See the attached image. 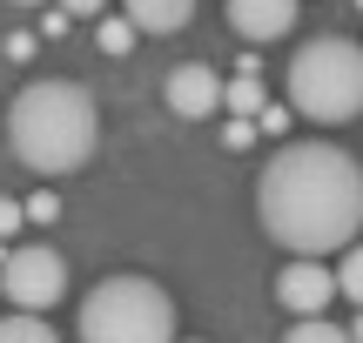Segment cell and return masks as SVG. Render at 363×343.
Segmentation results:
<instances>
[{
  "mask_svg": "<svg viewBox=\"0 0 363 343\" xmlns=\"http://www.w3.org/2000/svg\"><path fill=\"white\" fill-rule=\"evenodd\" d=\"M256 215L289 256H337L363 229V175L337 142H283L256 182Z\"/></svg>",
  "mask_w": 363,
  "mask_h": 343,
  "instance_id": "cell-1",
  "label": "cell"
},
{
  "mask_svg": "<svg viewBox=\"0 0 363 343\" xmlns=\"http://www.w3.org/2000/svg\"><path fill=\"white\" fill-rule=\"evenodd\" d=\"M101 142V108L81 81H34L7 101V148L27 175H74Z\"/></svg>",
  "mask_w": 363,
  "mask_h": 343,
  "instance_id": "cell-2",
  "label": "cell"
},
{
  "mask_svg": "<svg viewBox=\"0 0 363 343\" xmlns=\"http://www.w3.org/2000/svg\"><path fill=\"white\" fill-rule=\"evenodd\" d=\"M289 101H296V115L323 121V128L357 121L363 115V47L350 34L303 40L296 61H289Z\"/></svg>",
  "mask_w": 363,
  "mask_h": 343,
  "instance_id": "cell-3",
  "label": "cell"
},
{
  "mask_svg": "<svg viewBox=\"0 0 363 343\" xmlns=\"http://www.w3.org/2000/svg\"><path fill=\"white\" fill-rule=\"evenodd\" d=\"M81 337L88 343H169L175 303L148 276H108L81 296Z\"/></svg>",
  "mask_w": 363,
  "mask_h": 343,
  "instance_id": "cell-4",
  "label": "cell"
},
{
  "mask_svg": "<svg viewBox=\"0 0 363 343\" xmlns=\"http://www.w3.org/2000/svg\"><path fill=\"white\" fill-rule=\"evenodd\" d=\"M0 290H7L13 310H54V303L67 296V263H61V249L27 242V249L0 256Z\"/></svg>",
  "mask_w": 363,
  "mask_h": 343,
  "instance_id": "cell-5",
  "label": "cell"
},
{
  "mask_svg": "<svg viewBox=\"0 0 363 343\" xmlns=\"http://www.w3.org/2000/svg\"><path fill=\"white\" fill-rule=\"evenodd\" d=\"M330 296H337V276L323 256H289V269L276 276V303L289 317H316V310H330Z\"/></svg>",
  "mask_w": 363,
  "mask_h": 343,
  "instance_id": "cell-6",
  "label": "cell"
},
{
  "mask_svg": "<svg viewBox=\"0 0 363 343\" xmlns=\"http://www.w3.org/2000/svg\"><path fill=\"white\" fill-rule=\"evenodd\" d=\"M169 108H175L182 121H208V115H216V108H222V81L208 74L202 61L175 67V74H169Z\"/></svg>",
  "mask_w": 363,
  "mask_h": 343,
  "instance_id": "cell-7",
  "label": "cell"
},
{
  "mask_svg": "<svg viewBox=\"0 0 363 343\" xmlns=\"http://www.w3.org/2000/svg\"><path fill=\"white\" fill-rule=\"evenodd\" d=\"M296 7L303 0H229V27L242 40H283L296 27Z\"/></svg>",
  "mask_w": 363,
  "mask_h": 343,
  "instance_id": "cell-8",
  "label": "cell"
},
{
  "mask_svg": "<svg viewBox=\"0 0 363 343\" xmlns=\"http://www.w3.org/2000/svg\"><path fill=\"white\" fill-rule=\"evenodd\" d=\"M121 13L135 21V34H182L195 21V0H121Z\"/></svg>",
  "mask_w": 363,
  "mask_h": 343,
  "instance_id": "cell-9",
  "label": "cell"
},
{
  "mask_svg": "<svg viewBox=\"0 0 363 343\" xmlns=\"http://www.w3.org/2000/svg\"><path fill=\"white\" fill-rule=\"evenodd\" d=\"M350 337H357V323H323V310L289 323V343H350Z\"/></svg>",
  "mask_w": 363,
  "mask_h": 343,
  "instance_id": "cell-10",
  "label": "cell"
},
{
  "mask_svg": "<svg viewBox=\"0 0 363 343\" xmlns=\"http://www.w3.org/2000/svg\"><path fill=\"white\" fill-rule=\"evenodd\" d=\"M0 343H54V323H40V310H13L0 317Z\"/></svg>",
  "mask_w": 363,
  "mask_h": 343,
  "instance_id": "cell-11",
  "label": "cell"
},
{
  "mask_svg": "<svg viewBox=\"0 0 363 343\" xmlns=\"http://www.w3.org/2000/svg\"><path fill=\"white\" fill-rule=\"evenodd\" d=\"M94 40H101V54H128L135 47V21H128V13H115V21L94 13Z\"/></svg>",
  "mask_w": 363,
  "mask_h": 343,
  "instance_id": "cell-12",
  "label": "cell"
},
{
  "mask_svg": "<svg viewBox=\"0 0 363 343\" xmlns=\"http://www.w3.org/2000/svg\"><path fill=\"white\" fill-rule=\"evenodd\" d=\"M222 108H229V115H256L262 108V74H235L229 88H222Z\"/></svg>",
  "mask_w": 363,
  "mask_h": 343,
  "instance_id": "cell-13",
  "label": "cell"
},
{
  "mask_svg": "<svg viewBox=\"0 0 363 343\" xmlns=\"http://www.w3.org/2000/svg\"><path fill=\"white\" fill-rule=\"evenodd\" d=\"M343 249H350V256H343L330 276H337V290L350 296V310H357V296H363V256H357V242H343Z\"/></svg>",
  "mask_w": 363,
  "mask_h": 343,
  "instance_id": "cell-14",
  "label": "cell"
},
{
  "mask_svg": "<svg viewBox=\"0 0 363 343\" xmlns=\"http://www.w3.org/2000/svg\"><path fill=\"white\" fill-rule=\"evenodd\" d=\"M21 215H27V223H61V202L40 189V196H27V202H21Z\"/></svg>",
  "mask_w": 363,
  "mask_h": 343,
  "instance_id": "cell-15",
  "label": "cell"
},
{
  "mask_svg": "<svg viewBox=\"0 0 363 343\" xmlns=\"http://www.w3.org/2000/svg\"><path fill=\"white\" fill-rule=\"evenodd\" d=\"M222 142H229V148H249V142H256V115H235L229 128H222Z\"/></svg>",
  "mask_w": 363,
  "mask_h": 343,
  "instance_id": "cell-16",
  "label": "cell"
},
{
  "mask_svg": "<svg viewBox=\"0 0 363 343\" xmlns=\"http://www.w3.org/2000/svg\"><path fill=\"white\" fill-rule=\"evenodd\" d=\"M54 7H61L67 21H94V13H108V0H54Z\"/></svg>",
  "mask_w": 363,
  "mask_h": 343,
  "instance_id": "cell-17",
  "label": "cell"
},
{
  "mask_svg": "<svg viewBox=\"0 0 363 343\" xmlns=\"http://www.w3.org/2000/svg\"><path fill=\"white\" fill-rule=\"evenodd\" d=\"M34 54H40V40H34V34H7V61H21V67H27Z\"/></svg>",
  "mask_w": 363,
  "mask_h": 343,
  "instance_id": "cell-18",
  "label": "cell"
},
{
  "mask_svg": "<svg viewBox=\"0 0 363 343\" xmlns=\"http://www.w3.org/2000/svg\"><path fill=\"white\" fill-rule=\"evenodd\" d=\"M13 229H27V215H21L13 196H0V236H13Z\"/></svg>",
  "mask_w": 363,
  "mask_h": 343,
  "instance_id": "cell-19",
  "label": "cell"
},
{
  "mask_svg": "<svg viewBox=\"0 0 363 343\" xmlns=\"http://www.w3.org/2000/svg\"><path fill=\"white\" fill-rule=\"evenodd\" d=\"M7 7H21V13H34V7H48V0H7Z\"/></svg>",
  "mask_w": 363,
  "mask_h": 343,
  "instance_id": "cell-20",
  "label": "cell"
}]
</instances>
